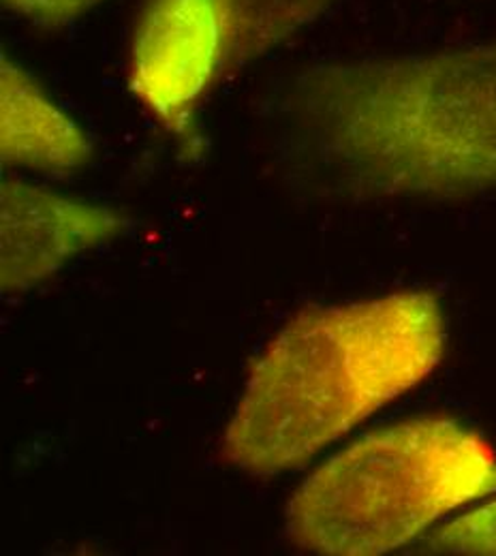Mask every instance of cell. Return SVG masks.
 Here are the masks:
<instances>
[{
	"label": "cell",
	"instance_id": "obj_7",
	"mask_svg": "<svg viewBox=\"0 0 496 556\" xmlns=\"http://www.w3.org/2000/svg\"><path fill=\"white\" fill-rule=\"evenodd\" d=\"M229 24L227 71L270 54L321 17L334 0H222Z\"/></svg>",
	"mask_w": 496,
	"mask_h": 556
},
{
	"label": "cell",
	"instance_id": "obj_3",
	"mask_svg": "<svg viewBox=\"0 0 496 556\" xmlns=\"http://www.w3.org/2000/svg\"><path fill=\"white\" fill-rule=\"evenodd\" d=\"M495 492L496 452L484 437L449 417H418L319 467L293 494L287 531L319 555H385Z\"/></svg>",
	"mask_w": 496,
	"mask_h": 556
},
{
	"label": "cell",
	"instance_id": "obj_6",
	"mask_svg": "<svg viewBox=\"0 0 496 556\" xmlns=\"http://www.w3.org/2000/svg\"><path fill=\"white\" fill-rule=\"evenodd\" d=\"M0 156L11 169L65 176L92 159V143L11 59L0 65Z\"/></svg>",
	"mask_w": 496,
	"mask_h": 556
},
{
	"label": "cell",
	"instance_id": "obj_2",
	"mask_svg": "<svg viewBox=\"0 0 496 556\" xmlns=\"http://www.w3.org/2000/svg\"><path fill=\"white\" fill-rule=\"evenodd\" d=\"M445 351L432 293L313 306L255 362L222 450L246 473L277 476L420 386Z\"/></svg>",
	"mask_w": 496,
	"mask_h": 556
},
{
	"label": "cell",
	"instance_id": "obj_5",
	"mask_svg": "<svg viewBox=\"0 0 496 556\" xmlns=\"http://www.w3.org/2000/svg\"><path fill=\"white\" fill-rule=\"evenodd\" d=\"M129 220L116 210L52 189L4 178L0 187V280L9 293L54 277L79 253L120 236Z\"/></svg>",
	"mask_w": 496,
	"mask_h": 556
},
{
	"label": "cell",
	"instance_id": "obj_1",
	"mask_svg": "<svg viewBox=\"0 0 496 556\" xmlns=\"http://www.w3.org/2000/svg\"><path fill=\"white\" fill-rule=\"evenodd\" d=\"M289 103L306 154L349 195L460 200L496 189V39L317 65Z\"/></svg>",
	"mask_w": 496,
	"mask_h": 556
},
{
	"label": "cell",
	"instance_id": "obj_8",
	"mask_svg": "<svg viewBox=\"0 0 496 556\" xmlns=\"http://www.w3.org/2000/svg\"><path fill=\"white\" fill-rule=\"evenodd\" d=\"M425 548L438 555L496 556V498L443 525Z\"/></svg>",
	"mask_w": 496,
	"mask_h": 556
},
{
	"label": "cell",
	"instance_id": "obj_9",
	"mask_svg": "<svg viewBox=\"0 0 496 556\" xmlns=\"http://www.w3.org/2000/svg\"><path fill=\"white\" fill-rule=\"evenodd\" d=\"M4 7L43 28H59L81 17L103 0H2Z\"/></svg>",
	"mask_w": 496,
	"mask_h": 556
},
{
	"label": "cell",
	"instance_id": "obj_4",
	"mask_svg": "<svg viewBox=\"0 0 496 556\" xmlns=\"http://www.w3.org/2000/svg\"><path fill=\"white\" fill-rule=\"evenodd\" d=\"M222 0H145L138 17L129 84L145 110L185 146L198 143V112L227 70Z\"/></svg>",
	"mask_w": 496,
	"mask_h": 556
}]
</instances>
